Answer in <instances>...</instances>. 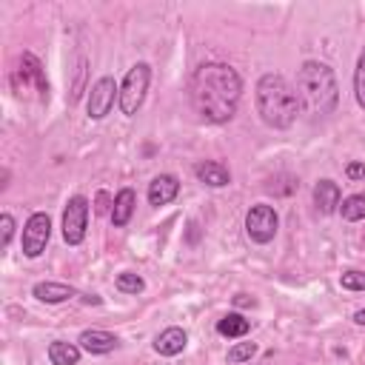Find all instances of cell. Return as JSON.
<instances>
[{"label": "cell", "mask_w": 365, "mask_h": 365, "mask_svg": "<svg viewBox=\"0 0 365 365\" xmlns=\"http://www.w3.org/2000/svg\"><path fill=\"white\" fill-rule=\"evenodd\" d=\"M297 94L314 114H331L339 103V86L331 66L319 60H305L297 71Z\"/></svg>", "instance_id": "cell-3"}, {"label": "cell", "mask_w": 365, "mask_h": 365, "mask_svg": "<svg viewBox=\"0 0 365 365\" xmlns=\"http://www.w3.org/2000/svg\"><path fill=\"white\" fill-rule=\"evenodd\" d=\"M257 114L268 128H291L299 114V94L282 74H262L257 80Z\"/></svg>", "instance_id": "cell-2"}, {"label": "cell", "mask_w": 365, "mask_h": 365, "mask_svg": "<svg viewBox=\"0 0 365 365\" xmlns=\"http://www.w3.org/2000/svg\"><path fill=\"white\" fill-rule=\"evenodd\" d=\"M354 97L359 103V108L365 111V48L356 60V71H354Z\"/></svg>", "instance_id": "cell-21"}, {"label": "cell", "mask_w": 365, "mask_h": 365, "mask_svg": "<svg viewBox=\"0 0 365 365\" xmlns=\"http://www.w3.org/2000/svg\"><path fill=\"white\" fill-rule=\"evenodd\" d=\"M108 205H114V200L108 202V194L100 191V194H97V214H106V211H108V217H111V208H108Z\"/></svg>", "instance_id": "cell-26"}, {"label": "cell", "mask_w": 365, "mask_h": 365, "mask_svg": "<svg viewBox=\"0 0 365 365\" xmlns=\"http://www.w3.org/2000/svg\"><path fill=\"white\" fill-rule=\"evenodd\" d=\"M248 331H251V322H248L242 314H237V311L225 314V317L217 322V334H220V336H228V339H242Z\"/></svg>", "instance_id": "cell-17"}, {"label": "cell", "mask_w": 365, "mask_h": 365, "mask_svg": "<svg viewBox=\"0 0 365 365\" xmlns=\"http://www.w3.org/2000/svg\"><path fill=\"white\" fill-rule=\"evenodd\" d=\"M277 225H279V217H277V211H274L271 205H265V202L251 205L248 214H245V234H248L254 242H259V245H265V242H271V240L277 237Z\"/></svg>", "instance_id": "cell-6"}, {"label": "cell", "mask_w": 365, "mask_h": 365, "mask_svg": "<svg viewBox=\"0 0 365 365\" xmlns=\"http://www.w3.org/2000/svg\"><path fill=\"white\" fill-rule=\"evenodd\" d=\"M117 97H120V88L114 86V77H100L88 91V106H86L88 120H103L111 111Z\"/></svg>", "instance_id": "cell-9"}, {"label": "cell", "mask_w": 365, "mask_h": 365, "mask_svg": "<svg viewBox=\"0 0 365 365\" xmlns=\"http://www.w3.org/2000/svg\"><path fill=\"white\" fill-rule=\"evenodd\" d=\"M242 97V77L228 63H202L191 77V106L205 123H228Z\"/></svg>", "instance_id": "cell-1"}, {"label": "cell", "mask_w": 365, "mask_h": 365, "mask_svg": "<svg viewBox=\"0 0 365 365\" xmlns=\"http://www.w3.org/2000/svg\"><path fill=\"white\" fill-rule=\"evenodd\" d=\"M354 322H356V325H365V308H359V311L354 314Z\"/></svg>", "instance_id": "cell-28"}, {"label": "cell", "mask_w": 365, "mask_h": 365, "mask_svg": "<svg viewBox=\"0 0 365 365\" xmlns=\"http://www.w3.org/2000/svg\"><path fill=\"white\" fill-rule=\"evenodd\" d=\"M86 225H88V200L83 194H74L63 211V240L68 245H80L86 240Z\"/></svg>", "instance_id": "cell-7"}, {"label": "cell", "mask_w": 365, "mask_h": 365, "mask_svg": "<svg viewBox=\"0 0 365 365\" xmlns=\"http://www.w3.org/2000/svg\"><path fill=\"white\" fill-rule=\"evenodd\" d=\"M314 205L319 214H334L339 208V185L334 180H319L314 185Z\"/></svg>", "instance_id": "cell-14"}, {"label": "cell", "mask_w": 365, "mask_h": 365, "mask_svg": "<svg viewBox=\"0 0 365 365\" xmlns=\"http://www.w3.org/2000/svg\"><path fill=\"white\" fill-rule=\"evenodd\" d=\"M77 342H80V348L88 351V354H111V351L120 345L114 334H108V331H97V328L83 331Z\"/></svg>", "instance_id": "cell-13"}, {"label": "cell", "mask_w": 365, "mask_h": 365, "mask_svg": "<svg viewBox=\"0 0 365 365\" xmlns=\"http://www.w3.org/2000/svg\"><path fill=\"white\" fill-rule=\"evenodd\" d=\"M51 237V220L46 211H34L23 225V254L29 259H37L46 251V242Z\"/></svg>", "instance_id": "cell-8"}, {"label": "cell", "mask_w": 365, "mask_h": 365, "mask_svg": "<svg viewBox=\"0 0 365 365\" xmlns=\"http://www.w3.org/2000/svg\"><path fill=\"white\" fill-rule=\"evenodd\" d=\"M234 302H237V305H254V299H251V297H245V294H237V297H234Z\"/></svg>", "instance_id": "cell-27"}, {"label": "cell", "mask_w": 365, "mask_h": 365, "mask_svg": "<svg viewBox=\"0 0 365 365\" xmlns=\"http://www.w3.org/2000/svg\"><path fill=\"white\" fill-rule=\"evenodd\" d=\"M180 194V180L174 174H157L148 182V202L151 205H168Z\"/></svg>", "instance_id": "cell-10"}, {"label": "cell", "mask_w": 365, "mask_h": 365, "mask_svg": "<svg viewBox=\"0 0 365 365\" xmlns=\"http://www.w3.org/2000/svg\"><path fill=\"white\" fill-rule=\"evenodd\" d=\"M339 285L345 291H365V271H342Z\"/></svg>", "instance_id": "cell-23"}, {"label": "cell", "mask_w": 365, "mask_h": 365, "mask_svg": "<svg viewBox=\"0 0 365 365\" xmlns=\"http://www.w3.org/2000/svg\"><path fill=\"white\" fill-rule=\"evenodd\" d=\"M345 174L351 180H365V163H348L345 165Z\"/></svg>", "instance_id": "cell-25"}, {"label": "cell", "mask_w": 365, "mask_h": 365, "mask_svg": "<svg viewBox=\"0 0 365 365\" xmlns=\"http://www.w3.org/2000/svg\"><path fill=\"white\" fill-rule=\"evenodd\" d=\"M148 83H151V66L148 63H134L128 68V74L123 77V86H120V111L125 117H134L145 100V91H148Z\"/></svg>", "instance_id": "cell-5"}, {"label": "cell", "mask_w": 365, "mask_h": 365, "mask_svg": "<svg viewBox=\"0 0 365 365\" xmlns=\"http://www.w3.org/2000/svg\"><path fill=\"white\" fill-rule=\"evenodd\" d=\"M114 285H117V291H123V294H140V291L145 288V279H143L140 274H134V271H123V274H117Z\"/></svg>", "instance_id": "cell-20"}, {"label": "cell", "mask_w": 365, "mask_h": 365, "mask_svg": "<svg viewBox=\"0 0 365 365\" xmlns=\"http://www.w3.org/2000/svg\"><path fill=\"white\" fill-rule=\"evenodd\" d=\"M31 294H34L40 302H48V305H54V302H66V299L77 297V291H74L71 285H63V282H51V279H46V282H37V285L31 288Z\"/></svg>", "instance_id": "cell-15"}, {"label": "cell", "mask_w": 365, "mask_h": 365, "mask_svg": "<svg viewBox=\"0 0 365 365\" xmlns=\"http://www.w3.org/2000/svg\"><path fill=\"white\" fill-rule=\"evenodd\" d=\"M185 345H188V334L177 325H171V328H165L154 336V351L160 356H177V354H182Z\"/></svg>", "instance_id": "cell-11"}, {"label": "cell", "mask_w": 365, "mask_h": 365, "mask_svg": "<svg viewBox=\"0 0 365 365\" xmlns=\"http://www.w3.org/2000/svg\"><path fill=\"white\" fill-rule=\"evenodd\" d=\"M48 362L51 365H77L80 362V348L74 342H63V339H54L48 345Z\"/></svg>", "instance_id": "cell-18"}, {"label": "cell", "mask_w": 365, "mask_h": 365, "mask_svg": "<svg viewBox=\"0 0 365 365\" xmlns=\"http://www.w3.org/2000/svg\"><path fill=\"white\" fill-rule=\"evenodd\" d=\"M0 228H3V248H9V242L14 237V217L11 214H3L0 217Z\"/></svg>", "instance_id": "cell-24"}, {"label": "cell", "mask_w": 365, "mask_h": 365, "mask_svg": "<svg viewBox=\"0 0 365 365\" xmlns=\"http://www.w3.org/2000/svg\"><path fill=\"white\" fill-rule=\"evenodd\" d=\"M134 205H137L134 191H131V188H120L117 197H114V205H111V222H114L117 228L128 225V220H131V214H134Z\"/></svg>", "instance_id": "cell-16"}, {"label": "cell", "mask_w": 365, "mask_h": 365, "mask_svg": "<svg viewBox=\"0 0 365 365\" xmlns=\"http://www.w3.org/2000/svg\"><path fill=\"white\" fill-rule=\"evenodd\" d=\"M11 88L17 91V97H23V91H37V100H43V103L48 100L46 68L31 51H23L17 57V68L11 71Z\"/></svg>", "instance_id": "cell-4"}, {"label": "cell", "mask_w": 365, "mask_h": 365, "mask_svg": "<svg viewBox=\"0 0 365 365\" xmlns=\"http://www.w3.org/2000/svg\"><path fill=\"white\" fill-rule=\"evenodd\" d=\"M194 174H197V180L205 182L208 188H222V185L231 182V171H228L222 163H217V160H202V163H197V165H194Z\"/></svg>", "instance_id": "cell-12"}, {"label": "cell", "mask_w": 365, "mask_h": 365, "mask_svg": "<svg viewBox=\"0 0 365 365\" xmlns=\"http://www.w3.org/2000/svg\"><path fill=\"white\" fill-rule=\"evenodd\" d=\"M339 214H342V220H348V222L365 220V194H351V197H345L342 205H339Z\"/></svg>", "instance_id": "cell-19"}, {"label": "cell", "mask_w": 365, "mask_h": 365, "mask_svg": "<svg viewBox=\"0 0 365 365\" xmlns=\"http://www.w3.org/2000/svg\"><path fill=\"white\" fill-rule=\"evenodd\" d=\"M254 354H257V345L254 342H237L234 348H228V362L231 365H240V362H248Z\"/></svg>", "instance_id": "cell-22"}]
</instances>
